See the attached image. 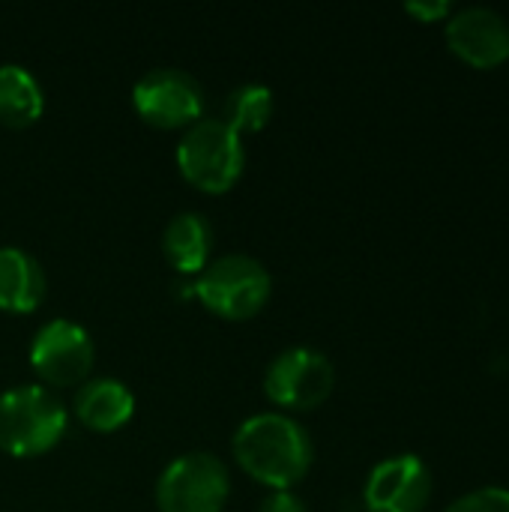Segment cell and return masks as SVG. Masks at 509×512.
Segmentation results:
<instances>
[{
    "label": "cell",
    "instance_id": "6da1fadb",
    "mask_svg": "<svg viewBox=\"0 0 509 512\" xmlns=\"http://www.w3.org/2000/svg\"><path fill=\"white\" fill-rule=\"evenodd\" d=\"M237 465L261 486L291 492L315 462V444L309 432L288 414L267 411L240 423L234 432Z\"/></svg>",
    "mask_w": 509,
    "mask_h": 512
},
{
    "label": "cell",
    "instance_id": "7a4b0ae2",
    "mask_svg": "<svg viewBox=\"0 0 509 512\" xmlns=\"http://www.w3.org/2000/svg\"><path fill=\"white\" fill-rule=\"evenodd\" d=\"M63 402L39 384H21L0 396V450L15 459L48 453L66 435Z\"/></svg>",
    "mask_w": 509,
    "mask_h": 512
},
{
    "label": "cell",
    "instance_id": "3957f363",
    "mask_svg": "<svg viewBox=\"0 0 509 512\" xmlns=\"http://www.w3.org/2000/svg\"><path fill=\"white\" fill-rule=\"evenodd\" d=\"M180 174L201 192H228L246 168V150L240 135L219 117H201L186 129L177 144Z\"/></svg>",
    "mask_w": 509,
    "mask_h": 512
},
{
    "label": "cell",
    "instance_id": "277c9868",
    "mask_svg": "<svg viewBox=\"0 0 509 512\" xmlns=\"http://www.w3.org/2000/svg\"><path fill=\"white\" fill-rule=\"evenodd\" d=\"M273 291V279L261 261L252 255H222L213 258L195 279L192 294L219 318L228 321H246L255 318Z\"/></svg>",
    "mask_w": 509,
    "mask_h": 512
},
{
    "label": "cell",
    "instance_id": "5b68a950",
    "mask_svg": "<svg viewBox=\"0 0 509 512\" xmlns=\"http://www.w3.org/2000/svg\"><path fill=\"white\" fill-rule=\"evenodd\" d=\"M231 492V477L222 459L210 453H186L174 459L159 483V512H222Z\"/></svg>",
    "mask_w": 509,
    "mask_h": 512
},
{
    "label": "cell",
    "instance_id": "8992f818",
    "mask_svg": "<svg viewBox=\"0 0 509 512\" xmlns=\"http://www.w3.org/2000/svg\"><path fill=\"white\" fill-rule=\"evenodd\" d=\"M333 387H336V369L315 348L282 351L264 375L267 399L288 411H312L324 405Z\"/></svg>",
    "mask_w": 509,
    "mask_h": 512
},
{
    "label": "cell",
    "instance_id": "52a82bcc",
    "mask_svg": "<svg viewBox=\"0 0 509 512\" xmlns=\"http://www.w3.org/2000/svg\"><path fill=\"white\" fill-rule=\"evenodd\" d=\"M93 357L96 348L90 333L69 318L42 324L30 342V366L51 387L84 384L93 369Z\"/></svg>",
    "mask_w": 509,
    "mask_h": 512
},
{
    "label": "cell",
    "instance_id": "ba28073f",
    "mask_svg": "<svg viewBox=\"0 0 509 512\" xmlns=\"http://www.w3.org/2000/svg\"><path fill=\"white\" fill-rule=\"evenodd\" d=\"M132 105L159 129H189L204 117V90L183 69H153L135 81Z\"/></svg>",
    "mask_w": 509,
    "mask_h": 512
},
{
    "label": "cell",
    "instance_id": "9c48e42d",
    "mask_svg": "<svg viewBox=\"0 0 509 512\" xmlns=\"http://www.w3.org/2000/svg\"><path fill=\"white\" fill-rule=\"evenodd\" d=\"M429 501L432 471L411 453L375 465L363 489V504L369 512H423Z\"/></svg>",
    "mask_w": 509,
    "mask_h": 512
},
{
    "label": "cell",
    "instance_id": "30bf717a",
    "mask_svg": "<svg viewBox=\"0 0 509 512\" xmlns=\"http://www.w3.org/2000/svg\"><path fill=\"white\" fill-rule=\"evenodd\" d=\"M444 36L450 51L474 69H495L509 60V21L489 6L453 12Z\"/></svg>",
    "mask_w": 509,
    "mask_h": 512
},
{
    "label": "cell",
    "instance_id": "8fae6325",
    "mask_svg": "<svg viewBox=\"0 0 509 512\" xmlns=\"http://www.w3.org/2000/svg\"><path fill=\"white\" fill-rule=\"evenodd\" d=\"M135 414L132 390L117 378H90L75 393V417L93 432H117Z\"/></svg>",
    "mask_w": 509,
    "mask_h": 512
},
{
    "label": "cell",
    "instance_id": "7c38bea8",
    "mask_svg": "<svg viewBox=\"0 0 509 512\" xmlns=\"http://www.w3.org/2000/svg\"><path fill=\"white\" fill-rule=\"evenodd\" d=\"M45 273L39 261L15 246H0V309L3 312H33L45 300Z\"/></svg>",
    "mask_w": 509,
    "mask_h": 512
},
{
    "label": "cell",
    "instance_id": "4fadbf2b",
    "mask_svg": "<svg viewBox=\"0 0 509 512\" xmlns=\"http://www.w3.org/2000/svg\"><path fill=\"white\" fill-rule=\"evenodd\" d=\"M162 252L183 276H198L213 258V225L201 213H180L165 225Z\"/></svg>",
    "mask_w": 509,
    "mask_h": 512
},
{
    "label": "cell",
    "instance_id": "5bb4252c",
    "mask_svg": "<svg viewBox=\"0 0 509 512\" xmlns=\"http://www.w3.org/2000/svg\"><path fill=\"white\" fill-rule=\"evenodd\" d=\"M45 111V93L39 78L21 63L0 66V123L24 129Z\"/></svg>",
    "mask_w": 509,
    "mask_h": 512
},
{
    "label": "cell",
    "instance_id": "9a60e30c",
    "mask_svg": "<svg viewBox=\"0 0 509 512\" xmlns=\"http://www.w3.org/2000/svg\"><path fill=\"white\" fill-rule=\"evenodd\" d=\"M273 117V90L267 84H240L228 93L222 105V123H228L237 135L261 132Z\"/></svg>",
    "mask_w": 509,
    "mask_h": 512
},
{
    "label": "cell",
    "instance_id": "2e32d148",
    "mask_svg": "<svg viewBox=\"0 0 509 512\" xmlns=\"http://www.w3.org/2000/svg\"><path fill=\"white\" fill-rule=\"evenodd\" d=\"M444 512H509V489L483 486L456 498Z\"/></svg>",
    "mask_w": 509,
    "mask_h": 512
},
{
    "label": "cell",
    "instance_id": "e0dca14e",
    "mask_svg": "<svg viewBox=\"0 0 509 512\" xmlns=\"http://www.w3.org/2000/svg\"><path fill=\"white\" fill-rule=\"evenodd\" d=\"M405 12L414 15L417 21L423 24H432V21H441V18H450L453 15V3L450 0H411L405 3Z\"/></svg>",
    "mask_w": 509,
    "mask_h": 512
},
{
    "label": "cell",
    "instance_id": "ac0fdd59",
    "mask_svg": "<svg viewBox=\"0 0 509 512\" xmlns=\"http://www.w3.org/2000/svg\"><path fill=\"white\" fill-rule=\"evenodd\" d=\"M261 512H309L294 492H276L261 504Z\"/></svg>",
    "mask_w": 509,
    "mask_h": 512
}]
</instances>
